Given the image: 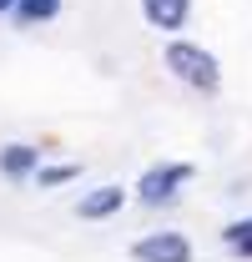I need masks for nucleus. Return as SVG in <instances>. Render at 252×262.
Here are the masks:
<instances>
[{
	"label": "nucleus",
	"instance_id": "nucleus-1",
	"mask_svg": "<svg viewBox=\"0 0 252 262\" xmlns=\"http://www.w3.org/2000/svg\"><path fill=\"white\" fill-rule=\"evenodd\" d=\"M161 61H166V71H172L187 91H197V96H217V91H222V61L207 51V46L182 40V35H166Z\"/></svg>",
	"mask_w": 252,
	"mask_h": 262
},
{
	"label": "nucleus",
	"instance_id": "nucleus-10",
	"mask_svg": "<svg viewBox=\"0 0 252 262\" xmlns=\"http://www.w3.org/2000/svg\"><path fill=\"white\" fill-rule=\"evenodd\" d=\"M10 10H15V0H0V15H10Z\"/></svg>",
	"mask_w": 252,
	"mask_h": 262
},
{
	"label": "nucleus",
	"instance_id": "nucleus-6",
	"mask_svg": "<svg viewBox=\"0 0 252 262\" xmlns=\"http://www.w3.org/2000/svg\"><path fill=\"white\" fill-rule=\"evenodd\" d=\"M126 196H131L126 187H91V192L76 202V217L81 222H106V217H116L126 207Z\"/></svg>",
	"mask_w": 252,
	"mask_h": 262
},
{
	"label": "nucleus",
	"instance_id": "nucleus-8",
	"mask_svg": "<svg viewBox=\"0 0 252 262\" xmlns=\"http://www.w3.org/2000/svg\"><path fill=\"white\" fill-rule=\"evenodd\" d=\"M222 247H227V257L252 262V217H237V222H227V227H222Z\"/></svg>",
	"mask_w": 252,
	"mask_h": 262
},
{
	"label": "nucleus",
	"instance_id": "nucleus-9",
	"mask_svg": "<svg viewBox=\"0 0 252 262\" xmlns=\"http://www.w3.org/2000/svg\"><path fill=\"white\" fill-rule=\"evenodd\" d=\"M76 177H81V166H76V162H56V166H40L31 187H40V192H51V187H66V182H76Z\"/></svg>",
	"mask_w": 252,
	"mask_h": 262
},
{
	"label": "nucleus",
	"instance_id": "nucleus-5",
	"mask_svg": "<svg viewBox=\"0 0 252 262\" xmlns=\"http://www.w3.org/2000/svg\"><path fill=\"white\" fill-rule=\"evenodd\" d=\"M141 20L161 35H182L192 20V0H141Z\"/></svg>",
	"mask_w": 252,
	"mask_h": 262
},
{
	"label": "nucleus",
	"instance_id": "nucleus-2",
	"mask_svg": "<svg viewBox=\"0 0 252 262\" xmlns=\"http://www.w3.org/2000/svg\"><path fill=\"white\" fill-rule=\"evenodd\" d=\"M192 177H197V166H192V162H157V166H146V171L131 182V196H136L141 207L161 212V207L182 202V192H187Z\"/></svg>",
	"mask_w": 252,
	"mask_h": 262
},
{
	"label": "nucleus",
	"instance_id": "nucleus-7",
	"mask_svg": "<svg viewBox=\"0 0 252 262\" xmlns=\"http://www.w3.org/2000/svg\"><path fill=\"white\" fill-rule=\"evenodd\" d=\"M61 10H66V0H15L10 20H15V26H51Z\"/></svg>",
	"mask_w": 252,
	"mask_h": 262
},
{
	"label": "nucleus",
	"instance_id": "nucleus-3",
	"mask_svg": "<svg viewBox=\"0 0 252 262\" xmlns=\"http://www.w3.org/2000/svg\"><path fill=\"white\" fill-rule=\"evenodd\" d=\"M126 252H131V262H197L192 237H187V232H177V227L146 232V237H136Z\"/></svg>",
	"mask_w": 252,
	"mask_h": 262
},
{
	"label": "nucleus",
	"instance_id": "nucleus-4",
	"mask_svg": "<svg viewBox=\"0 0 252 262\" xmlns=\"http://www.w3.org/2000/svg\"><path fill=\"white\" fill-rule=\"evenodd\" d=\"M35 171H40V146H31V141H5L0 146V177L10 187L35 182Z\"/></svg>",
	"mask_w": 252,
	"mask_h": 262
}]
</instances>
